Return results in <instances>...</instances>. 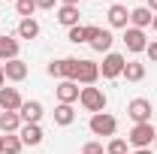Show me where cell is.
<instances>
[{
    "label": "cell",
    "instance_id": "1",
    "mask_svg": "<svg viewBox=\"0 0 157 154\" xmlns=\"http://www.w3.org/2000/svg\"><path fill=\"white\" fill-rule=\"evenodd\" d=\"M78 103H82V109L91 112V115L106 112V94H103V88H94V85H88V88L78 91Z\"/></svg>",
    "mask_w": 157,
    "mask_h": 154
},
{
    "label": "cell",
    "instance_id": "2",
    "mask_svg": "<svg viewBox=\"0 0 157 154\" xmlns=\"http://www.w3.org/2000/svg\"><path fill=\"white\" fill-rule=\"evenodd\" d=\"M154 139H157V130H154L151 121H148V124H133V130L127 136V142H130L133 148H151Z\"/></svg>",
    "mask_w": 157,
    "mask_h": 154
},
{
    "label": "cell",
    "instance_id": "3",
    "mask_svg": "<svg viewBox=\"0 0 157 154\" xmlns=\"http://www.w3.org/2000/svg\"><path fill=\"white\" fill-rule=\"evenodd\" d=\"M151 112H154V106H151V100H145V97H136V100L127 103V118H130L133 124H148V121H151Z\"/></svg>",
    "mask_w": 157,
    "mask_h": 154
},
{
    "label": "cell",
    "instance_id": "4",
    "mask_svg": "<svg viewBox=\"0 0 157 154\" xmlns=\"http://www.w3.org/2000/svg\"><path fill=\"white\" fill-rule=\"evenodd\" d=\"M48 76L76 82V76H78V58H60V60H52V64H48Z\"/></svg>",
    "mask_w": 157,
    "mask_h": 154
},
{
    "label": "cell",
    "instance_id": "5",
    "mask_svg": "<svg viewBox=\"0 0 157 154\" xmlns=\"http://www.w3.org/2000/svg\"><path fill=\"white\" fill-rule=\"evenodd\" d=\"M91 133L94 136H115V130H118V121L109 112H97V115H91Z\"/></svg>",
    "mask_w": 157,
    "mask_h": 154
},
{
    "label": "cell",
    "instance_id": "6",
    "mask_svg": "<svg viewBox=\"0 0 157 154\" xmlns=\"http://www.w3.org/2000/svg\"><path fill=\"white\" fill-rule=\"evenodd\" d=\"M124 64H127V58H124V55L109 52V55L103 58V64H100V76H103V79H118L121 73H124Z\"/></svg>",
    "mask_w": 157,
    "mask_h": 154
},
{
    "label": "cell",
    "instance_id": "7",
    "mask_svg": "<svg viewBox=\"0 0 157 154\" xmlns=\"http://www.w3.org/2000/svg\"><path fill=\"white\" fill-rule=\"evenodd\" d=\"M124 45H127L130 55L145 52V48H148V37H145V30H139V27H127V30H124Z\"/></svg>",
    "mask_w": 157,
    "mask_h": 154
},
{
    "label": "cell",
    "instance_id": "8",
    "mask_svg": "<svg viewBox=\"0 0 157 154\" xmlns=\"http://www.w3.org/2000/svg\"><path fill=\"white\" fill-rule=\"evenodd\" d=\"M97 79H100V64H94V60H78V76H76V82L78 85H97Z\"/></svg>",
    "mask_w": 157,
    "mask_h": 154
},
{
    "label": "cell",
    "instance_id": "9",
    "mask_svg": "<svg viewBox=\"0 0 157 154\" xmlns=\"http://www.w3.org/2000/svg\"><path fill=\"white\" fill-rule=\"evenodd\" d=\"M18 115H21V124H39L42 121V103L39 100H24Z\"/></svg>",
    "mask_w": 157,
    "mask_h": 154
},
{
    "label": "cell",
    "instance_id": "10",
    "mask_svg": "<svg viewBox=\"0 0 157 154\" xmlns=\"http://www.w3.org/2000/svg\"><path fill=\"white\" fill-rule=\"evenodd\" d=\"M21 94L15 88H0V112H18L21 109Z\"/></svg>",
    "mask_w": 157,
    "mask_h": 154
},
{
    "label": "cell",
    "instance_id": "11",
    "mask_svg": "<svg viewBox=\"0 0 157 154\" xmlns=\"http://www.w3.org/2000/svg\"><path fill=\"white\" fill-rule=\"evenodd\" d=\"M78 91H82V88H78V82H70V79H60V85L55 88L58 100H60V103H70V106L78 100Z\"/></svg>",
    "mask_w": 157,
    "mask_h": 154
},
{
    "label": "cell",
    "instance_id": "12",
    "mask_svg": "<svg viewBox=\"0 0 157 154\" xmlns=\"http://www.w3.org/2000/svg\"><path fill=\"white\" fill-rule=\"evenodd\" d=\"M3 76L9 79V82H24V79H27V64L21 58L6 60V64H3Z\"/></svg>",
    "mask_w": 157,
    "mask_h": 154
},
{
    "label": "cell",
    "instance_id": "13",
    "mask_svg": "<svg viewBox=\"0 0 157 154\" xmlns=\"http://www.w3.org/2000/svg\"><path fill=\"white\" fill-rule=\"evenodd\" d=\"M109 24H112V27H121V30H127V24H130V12H127L124 3H112V6H109Z\"/></svg>",
    "mask_w": 157,
    "mask_h": 154
},
{
    "label": "cell",
    "instance_id": "14",
    "mask_svg": "<svg viewBox=\"0 0 157 154\" xmlns=\"http://www.w3.org/2000/svg\"><path fill=\"white\" fill-rule=\"evenodd\" d=\"M42 127L39 124H21V130H18V139L24 142V145H39L42 142Z\"/></svg>",
    "mask_w": 157,
    "mask_h": 154
},
{
    "label": "cell",
    "instance_id": "15",
    "mask_svg": "<svg viewBox=\"0 0 157 154\" xmlns=\"http://www.w3.org/2000/svg\"><path fill=\"white\" fill-rule=\"evenodd\" d=\"M18 48H21V45H18V39H15V37H6V33L0 37V60H3V64L18 58Z\"/></svg>",
    "mask_w": 157,
    "mask_h": 154
},
{
    "label": "cell",
    "instance_id": "16",
    "mask_svg": "<svg viewBox=\"0 0 157 154\" xmlns=\"http://www.w3.org/2000/svg\"><path fill=\"white\" fill-rule=\"evenodd\" d=\"M151 9L148 6H136V9H130V27H139V30H145V27H151Z\"/></svg>",
    "mask_w": 157,
    "mask_h": 154
},
{
    "label": "cell",
    "instance_id": "17",
    "mask_svg": "<svg viewBox=\"0 0 157 154\" xmlns=\"http://www.w3.org/2000/svg\"><path fill=\"white\" fill-rule=\"evenodd\" d=\"M21 130V115L18 112H0V133L9 136V133H18Z\"/></svg>",
    "mask_w": 157,
    "mask_h": 154
},
{
    "label": "cell",
    "instance_id": "18",
    "mask_svg": "<svg viewBox=\"0 0 157 154\" xmlns=\"http://www.w3.org/2000/svg\"><path fill=\"white\" fill-rule=\"evenodd\" d=\"M112 42H115L112 30H103V27H100V30H97V37L91 39L88 45H91L94 52H106V55H109V52H112Z\"/></svg>",
    "mask_w": 157,
    "mask_h": 154
},
{
    "label": "cell",
    "instance_id": "19",
    "mask_svg": "<svg viewBox=\"0 0 157 154\" xmlns=\"http://www.w3.org/2000/svg\"><path fill=\"white\" fill-rule=\"evenodd\" d=\"M55 15H58V21L70 30V27H76V24H78V6H58Z\"/></svg>",
    "mask_w": 157,
    "mask_h": 154
},
{
    "label": "cell",
    "instance_id": "20",
    "mask_svg": "<svg viewBox=\"0 0 157 154\" xmlns=\"http://www.w3.org/2000/svg\"><path fill=\"white\" fill-rule=\"evenodd\" d=\"M73 121H76L73 106H70V103H58V109H55V124H58V127H70Z\"/></svg>",
    "mask_w": 157,
    "mask_h": 154
},
{
    "label": "cell",
    "instance_id": "21",
    "mask_svg": "<svg viewBox=\"0 0 157 154\" xmlns=\"http://www.w3.org/2000/svg\"><path fill=\"white\" fill-rule=\"evenodd\" d=\"M39 37V21L36 18H21L18 21V39H36Z\"/></svg>",
    "mask_w": 157,
    "mask_h": 154
},
{
    "label": "cell",
    "instance_id": "22",
    "mask_svg": "<svg viewBox=\"0 0 157 154\" xmlns=\"http://www.w3.org/2000/svg\"><path fill=\"white\" fill-rule=\"evenodd\" d=\"M121 76L127 79V82H142V79H145V64H139V60H127Z\"/></svg>",
    "mask_w": 157,
    "mask_h": 154
},
{
    "label": "cell",
    "instance_id": "23",
    "mask_svg": "<svg viewBox=\"0 0 157 154\" xmlns=\"http://www.w3.org/2000/svg\"><path fill=\"white\" fill-rule=\"evenodd\" d=\"M21 148H24V142L18 139V133L3 136V154H21Z\"/></svg>",
    "mask_w": 157,
    "mask_h": 154
},
{
    "label": "cell",
    "instance_id": "24",
    "mask_svg": "<svg viewBox=\"0 0 157 154\" xmlns=\"http://www.w3.org/2000/svg\"><path fill=\"white\" fill-rule=\"evenodd\" d=\"M36 0H15V12H18L21 18H33V12H36Z\"/></svg>",
    "mask_w": 157,
    "mask_h": 154
},
{
    "label": "cell",
    "instance_id": "25",
    "mask_svg": "<svg viewBox=\"0 0 157 154\" xmlns=\"http://www.w3.org/2000/svg\"><path fill=\"white\" fill-rule=\"evenodd\" d=\"M67 39L70 42H88V27H82V24H76V27H70V33H67Z\"/></svg>",
    "mask_w": 157,
    "mask_h": 154
},
{
    "label": "cell",
    "instance_id": "26",
    "mask_svg": "<svg viewBox=\"0 0 157 154\" xmlns=\"http://www.w3.org/2000/svg\"><path fill=\"white\" fill-rule=\"evenodd\" d=\"M106 154H127V139H112L109 145H106Z\"/></svg>",
    "mask_w": 157,
    "mask_h": 154
},
{
    "label": "cell",
    "instance_id": "27",
    "mask_svg": "<svg viewBox=\"0 0 157 154\" xmlns=\"http://www.w3.org/2000/svg\"><path fill=\"white\" fill-rule=\"evenodd\" d=\"M82 154H106V148H103L100 142H85V148H82Z\"/></svg>",
    "mask_w": 157,
    "mask_h": 154
},
{
    "label": "cell",
    "instance_id": "28",
    "mask_svg": "<svg viewBox=\"0 0 157 154\" xmlns=\"http://www.w3.org/2000/svg\"><path fill=\"white\" fill-rule=\"evenodd\" d=\"M145 55H148V60H151V64H157V39H151V42H148Z\"/></svg>",
    "mask_w": 157,
    "mask_h": 154
},
{
    "label": "cell",
    "instance_id": "29",
    "mask_svg": "<svg viewBox=\"0 0 157 154\" xmlns=\"http://www.w3.org/2000/svg\"><path fill=\"white\" fill-rule=\"evenodd\" d=\"M58 3H60V0H36V6H39V9H55Z\"/></svg>",
    "mask_w": 157,
    "mask_h": 154
},
{
    "label": "cell",
    "instance_id": "30",
    "mask_svg": "<svg viewBox=\"0 0 157 154\" xmlns=\"http://www.w3.org/2000/svg\"><path fill=\"white\" fill-rule=\"evenodd\" d=\"M145 6H148V9H151V12L157 15V0H145Z\"/></svg>",
    "mask_w": 157,
    "mask_h": 154
},
{
    "label": "cell",
    "instance_id": "31",
    "mask_svg": "<svg viewBox=\"0 0 157 154\" xmlns=\"http://www.w3.org/2000/svg\"><path fill=\"white\" fill-rule=\"evenodd\" d=\"M60 6H78V0H60Z\"/></svg>",
    "mask_w": 157,
    "mask_h": 154
},
{
    "label": "cell",
    "instance_id": "32",
    "mask_svg": "<svg viewBox=\"0 0 157 154\" xmlns=\"http://www.w3.org/2000/svg\"><path fill=\"white\" fill-rule=\"evenodd\" d=\"M133 154H151V148H136Z\"/></svg>",
    "mask_w": 157,
    "mask_h": 154
},
{
    "label": "cell",
    "instance_id": "33",
    "mask_svg": "<svg viewBox=\"0 0 157 154\" xmlns=\"http://www.w3.org/2000/svg\"><path fill=\"white\" fill-rule=\"evenodd\" d=\"M3 82H6V76H3V64H0V88H3Z\"/></svg>",
    "mask_w": 157,
    "mask_h": 154
},
{
    "label": "cell",
    "instance_id": "34",
    "mask_svg": "<svg viewBox=\"0 0 157 154\" xmlns=\"http://www.w3.org/2000/svg\"><path fill=\"white\" fill-rule=\"evenodd\" d=\"M151 30H154V33H157V15H154V18H151Z\"/></svg>",
    "mask_w": 157,
    "mask_h": 154
},
{
    "label": "cell",
    "instance_id": "35",
    "mask_svg": "<svg viewBox=\"0 0 157 154\" xmlns=\"http://www.w3.org/2000/svg\"><path fill=\"white\" fill-rule=\"evenodd\" d=\"M0 154H3V136H0Z\"/></svg>",
    "mask_w": 157,
    "mask_h": 154
},
{
    "label": "cell",
    "instance_id": "36",
    "mask_svg": "<svg viewBox=\"0 0 157 154\" xmlns=\"http://www.w3.org/2000/svg\"><path fill=\"white\" fill-rule=\"evenodd\" d=\"M154 148H157V139H154Z\"/></svg>",
    "mask_w": 157,
    "mask_h": 154
},
{
    "label": "cell",
    "instance_id": "37",
    "mask_svg": "<svg viewBox=\"0 0 157 154\" xmlns=\"http://www.w3.org/2000/svg\"><path fill=\"white\" fill-rule=\"evenodd\" d=\"M118 3H121V0H118Z\"/></svg>",
    "mask_w": 157,
    "mask_h": 154
}]
</instances>
